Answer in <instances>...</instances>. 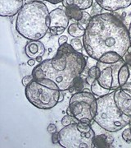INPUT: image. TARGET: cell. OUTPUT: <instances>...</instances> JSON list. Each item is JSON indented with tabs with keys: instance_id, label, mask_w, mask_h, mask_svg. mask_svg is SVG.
I'll list each match as a JSON object with an SVG mask.
<instances>
[{
	"instance_id": "1",
	"label": "cell",
	"mask_w": 131,
	"mask_h": 148,
	"mask_svg": "<svg viewBox=\"0 0 131 148\" xmlns=\"http://www.w3.org/2000/svg\"><path fill=\"white\" fill-rule=\"evenodd\" d=\"M85 51L90 58L98 61L102 54L115 51L123 58L131 46L129 30L111 13L92 16L83 36Z\"/></svg>"
},
{
	"instance_id": "2",
	"label": "cell",
	"mask_w": 131,
	"mask_h": 148,
	"mask_svg": "<svg viewBox=\"0 0 131 148\" xmlns=\"http://www.w3.org/2000/svg\"><path fill=\"white\" fill-rule=\"evenodd\" d=\"M86 66L87 61L84 55L66 43L59 46L53 58L46 59L35 67L32 75L36 81H52L59 90L63 91L69 90L73 86Z\"/></svg>"
},
{
	"instance_id": "3",
	"label": "cell",
	"mask_w": 131,
	"mask_h": 148,
	"mask_svg": "<svg viewBox=\"0 0 131 148\" xmlns=\"http://www.w3.org/2000/svg\"><path fill=\"white\" fill-rule=\"evenodd\" d=\"M47 6L40 1L26 3L17 14V32L30 40H39L46 35L50 27Z\"/></svg>"
},
{
	"instance_id": "4",
	"label": "cell",
	"mask_w": 131,
	"mask_h": 148,
	"mask_svg": "<svg viewBox=\"0 0 131 148\" xmlns=\"http://www.w3.org/2000/svg\"><path fill=\"white\" fill-rule=\"evenodd\" d=\"M98 110L94 121L107 132H117L130 124L131 118L122 114L114 100V90L97 99Z\"/></svg>"
},
{
	"instance_id": "5",
	"label": "cell",
	"mask_w": 131,
	"mask_h": 148,
	"mask_svg": "<svg viewBox=\"0 0 131 148\" xmlns=\"http://www.w3.org/2000/svg\"><path fill=\"white\" fill-rule=\"evenodd\" d=\"M95 134L90 124L78 122L59 132V144L65 148H92Z\"/></svg>"
},
{
	"instance_id": "6",
	"label": "cell",
	"mask_w": 131,
	"mask_h": 148,
	"mask_svg": "<svg viewBox=\"0 0 131 148\" xmlns=\"http://www.w3.org/2000/svg\"><path fill=\"white\" fill-rule=\"evenodd\" d=\"M69 108L71 114L79 122L90 124L94 120L97 114L98 104L95 95L89 90H82L72 95Z\"/></svg>"
},
{
	"instance_id": "7",
	"label": "cell",
	"mask_w": 131,
	"mask_h": 148,
	"mask_svg": "<svg viewBox=\"0 0 131 148\" xmlns=\"http://www.w3.org/2000/svg\"><path fill=\"white\" fill-rule=\"evenodd\" d=\"M25 94L27 100L36 108L50 110L59 102L60 90L50 88L34 79L26 86Z\"/></svg>"
},
{
	"instance_id": "8",
	"label": "cell",
	"mask_w": 131,
	"mask_h": 148,
	"mask_svg": "<svg viewBox=\"0 0 131 148\" xmlns=\"http://www.w3.org/2000/svg\"><path fill=\"white\" fill-rule=\"evenodd\" d=\"M126 64L123 58L115 64H105L98 61L96 66L100 69L99 84L107 90H114L121 87L119 84V72L121 68Z\"/></svg>"
},
{
	"instance_id": "9",
	"label": "cell",
	"mask_w": 131,
	"mask_h": 148,
	"mask_svg": "<svg viewBox=\"0 0 131 148\" xmlns=\"http://www.w3.org/2000/svg\"><path fill=\"white\" fill-rule=\"evenodd\" d=\"M114 100L122 114L131 118V90L120 87L114 90Z\"/></svg>"
},
{
	"instance_id": "10",
	"label": "cell",
	"mask_w": 131,
	"mask_h": 148,
	"mask_svg": "<svg viewBox=\"0 0 131 148\" xmlns=\"http://www.w3.org/2000/svg\"><path fill=\"white\" fill-rule=\"evenodd\" d=\"M24 0H0V15L12 16L18 13L24 6Z\"/></svg>"
},
{
	"instance_id": "11",
	"label": "cell",
	"mask_w": 131,
	"mask_h": 148,
	"mask_svg": "<svg viewBox=\"0 0 131 148\" xmlns=\"http://www.w3.org/2000/svg\"><path fill=\"white\" fill-rule=\"evenodd\" d=\"M49 19H50V27L51 28H67L68 27L70 18L66 13V11L62 10L61 8H56L52 10L49 13Z\"/></svg>"
},
{
	"instance_id": "12",
	"label": "cell",
	"mask_w": 131,
	"mask_h": 148,
	"mask_svg": "<svg viewBox=\"0 0 131 148\" xmlns=\"http://www.w3.org/2000/svg\"><path fill=\"white\" fill-rule=\"evenodd\" d=\"M46 51L45 46L39 40H30L26 44L25 52L30 58L36 59L38 57H43Z\"/></svg>"
},
{
	"instance_id": "13",
	"label": "cell",
	"mask_w": 131,
	"mask_h": 148,
	"mask_svg": "<svg viewBox=\"0 0 131 148\" xmlns=\"http://www.w3.org/2000/svg\"><path fill=\"white\" fill-rule=\"evenodd\" d=\"M96 2L102 9L110 12L126 8L131 5V0H96Z\"/></svg>"
},
{
	"instance_id": "14",
	"label": "cell",
	"mask_w": 131,
	"mask_h": 148,
	"mask_svg": "<svg viewBox=\"0 0 131 148\" xmlns=\"http://www.w3.org/2000/svg\"><path fill=\"white\" fill-rule=\"evenodd\" d=\"M94 0H63V7L75 6L80 10H85L93 5Z\"/></svg>"
},
{
	"instance_id": "15",
	"label": "cell",
	"mask_w": 131,
	"mask_h": 148,
	"mask_svg": "<svg viewBox=\"0 0 131 148\" xmlns=\"http://www.w3.org/2000/svg\"><path fill=\"white\" fill-rule=\"evenodd\" d=\"M113 138L107 135L102 134L99 136L94 137V147L97 148H108L111 147Z\"/></svg>"
},
{
	"instance_id": "16",
	"label": "cell",
	"mask_w": 131,
	"mask_h": 148,
	"mask_svg": "<svg viewBox=\"0 0 131 148\" xmlns=\"http://www.w3.org/2000/svg\"><path fill=\"white\" fill-rule=\"evenodd\" d=\"M121 58L122 57L118 53L115 51H109L102 54L98 61L105 64H115L119 60H121Z\"/></svg>"
},
{
	"instance_id": "17",
	"label": "cell",
	"mask_w": 131,
	"mask_h": 148,
	"mask_svg": "<svg viewBox=\"0 0 131 148\" xmlns=\"http://www.w3.org/2000/svg\"><path fill=\"white\" fill-rule=\"evenodd\" d=\"M90 86H91V92H92L95 96H98V97L104 96V95H107V94H109V93H111V92L112 91V90H107V89H106L104 87H102V86L99 84L98 79L95 80Z\"/></svg>"
},
{
	"instance_id": "18",
	"label": "cell",
	"mask_w": 131,
	"mask_h": 148,
	"mask_svg": "<svg viewBox=\"0 0 131 148\" xmlns=\"http://www.w3.org/2000/svg\"><path fill=\"white\" fill-rule=\"evenodd\" d=\"M66 13L70 19H73L75 21H79L81 20L83 16V12L75 6H68L66 7Z\"/></svg>"
},
{
	"instance_id": "19",
	"label": "cell",
	"mask_w": 131,
	"mask_h": 148,
	"mask_svg": "<svg viewBox=\"0 0 131 148\" xmlns=\"http://www.w3.org/2000/svg\"><path fill=\"white\" fill-rule=\"evenodd\" d=\"M68 33L71 36L75 38L84 36L85 33V28L82 27L79 22H75L71 24L70 27H68Z\"/></svg>"
},
{
	"instance_id": "20",
	"label": "cell",
	"mask_w": 131,
	"mask_h": 148,
	"mask_svg": "<svg viewBox=\"0 0 131 148\" xmlns=\"http://www.w3.org/2000/svg\"><path fill=\"white\" fill-rule=\"evenodd\" d=\"M130 76V72L129 65L125 64L121 67L119 72V84L121 87L126 84V82H128Z\"/></svg>"
},
{
	"instance_id": "21",
	"label": "cell",
	"mask_w": 131,
	"mask_h": 148,
	"mask_svg": "<svg viewBox=\"0 0 131 148\" xmlns=\"http://www.w3.org/2000/svg\"><path fill=\"white\" fill-rule=\"evenodd\" d=\"M100 69L95 65L94 67L90 68L88 71V77H86V83L91 86L92 83L99 77Z\"/></svg>"
},
{
	"instance_id": "22",
	"label": "cell",
	"mask_w": 131,
	"mask_h": 148,
	"mask_svg": "<svg viewBox=\"0 0 131 148\" xmlns=\"http://www.w3.org/2000/svg\"><path fill=\"white\" fill-rule=\"evenodd\" d=\"M84 80L81 77H79L75 81L73 86L69 89V90L72 93V92H79V91H82V89L84 88Z\"/></svg>"
},
{
	"instance_id": "23",
	"label": "cell",
	"mask_w": 131,
	"mask_h": 148,
	"mask_svg": "<svg viewBox=\"0 0 131 148\" xmlns=\"http://www.w3.org/2000/svg\"><path fill=\"white\" fill-rule=\"evenodd\" d=\"M70 45H71V47L73 48L75 51H77L79 53H82L83 50V47H84V44L82 41L79 39V38H75L71 40Z\"/></svg>"
},
{
	"instance_id": "24",
	"label": "cell",
	"mask_w": 131,
	"mask_h": 148,
	"mask_svg": "<svg viewBox=\"0 0 131 148\" xmlns=\"http://www.w3.org/2000/svg\"><path fill=\"white\" fill-rule=\"evenodd\" d=\"M78 122L79 121L76 118H75L73 115H68L67 114V115H65L62 118V124L65 127V126H68V125L73 123H78Z\"/></svg>"
},
{
	"instance_id": "25",
	"label": "cell",
	"mask_w": 131,
	"mask_h": 148,
	"mask_svg": "<svg viewBox=\"0 0 131 148\" xmlns=\"http://www.w3.org/2000/svg\"><path fill=\"white\" fill-rule=\"evenodd\" d=\"M91 18H92V16L89 15L88 12H83V16H82V18H81V20H79L78 21L79 23L82 26V27H84V28H87L88 27V25H89V21L91 20Z\"/></svg>"
},
{
	"instance_id": "26",
	"label": "cell",
	"mask_w": 131,
	"mask_h": 148,
	"mask_svg": "<svg viewBox=\"0 0 131 148\" xmlns=\"http://www.w3.org/2000/svg\"><path fill=\"white\" fill-rule=\"evenodd\" d=\"M122 138L127 142H131V127H127L122 132Z\"/></svg>"
},
{
	"instance_id": "27",
	"label": "cell",
	"mask_w": 131,
	"mask_h": 148,
	"mask_svg": "<svg viewBox=\"0 0 131 148\" xmlns=\"http://www.w3.org/2000/svg\"><path fill=\"white\" fill-rule=\"evenodd\" d=\"M122 58L124 59V61L126 62V64H128L129 66H131V46Z\"/></svg>"
},
{
	"instance_id": "28",
	"label": "cell",
	"mask_w": 131,
	"mask_h": 148,
	"mask_svg": "<svg viewBox=\"0 0 131 148\" xmlns=\"http://www.w3.org/2000/svg\"><path fill=\"white\" fill-rule=\"evenodd\" d=\"M33 80H34V77H33L32 74L31 75H27V76L23 77V79H22V84H23L24 86H28V85L30 84Z\"/></svg>"
},
{
	"instance_id": "29",
	"label": "cell",
	"mask_w": 131,
	"mask_h": 148,
	"mask_svg": "<svg viewBox=\"0 0 131 148\" xmlns=\"http://www.w3.org/2000/svg\"><path fill=\"white\" fill-rule=\"evenodd\" d=\"M52 142L53 144L59 143V132H56L52 133Z\"/></svg>"
},
{
	"instance_id": "30",
	"label": "cell",
	"mask_w": 131,
	"mask_h": 148,
	"mask_svg": "<svg viewBox=\"0 0 131 148\" xmlns=\"http://www.w3.org/2000/svg\"><path fill=\"white\" fill-rule=\"evenodd\" d=\"M48 132H50V133H53V132H57V127L54 123H50L48 124V126L47 127Z\"/></svg>"
},
{
	"instance_id": "31",
	"label": "cell",
	"mask_w": 131,
	"mask_h": 148,
	"mask_svg": "<svg viewBox=\"0 0 131 148\" xmlns=\"http://www.w3.org/2000/svg\"><path fill=\"white\" fill-rule=\"evenodd\" d=\"M67 40H68L67 36H61L59 37V40H58L59 46H61V45H62L64 44L67 43Z\"/></svg>"
},
{
	"instance_id": "32",
	"label": "cell",
	"mask_w": 131,
	"mask_h": 148,
	"mask_svg": "<svg viewBox=\"0 0 131 148\" xmlns=\"http://www.w3.org/2000/svg\"><path fill=\"white\" fill-rule=\"evenodd\" d=\"M33 1H39V0H31V2H33ZM44 1H47L52 4H58V3L63 2V0H44Z\"/></svg>"
},
{
	"instance_id": "33",
	"label": "cell",
	"mask_w": 131,
	"mask_h": 148,
	"mask_svg": "<svg viewBox=\"0 0 131 148\" xmlns=\"http://www.w3.org/2000/svg\"><path fill=\"white\" fill-rule=\"evenodd\" d=\"M121 87H123V88H126V89H128V90H131V82H126V84L124 85V86H122Z\"/></svg>"
},
{
	"instance_id": "34",
	"label": "cell",
	"mask_w": 131,
	"mask_h": 148,
	"mask_svg": "<svg viewBox=\"0 0 131 148\" xmlns=\"http://www.w3.org/2000/svg\"><path fill=\"white\" fill-rule=\"evenodd\" d=\"M35 64V59H32V58L29 59L28 62H27V64H28L29 66H34Z\"/></svg>"
},
{
	"instance_id": "35",
	"label": "cell",
	"mask_w": 131,
	"mask_h": 148,
	"mask_svg": "<svg viewBox=\"0 0 131 148\" xmlns=\"http://www.w3.org/2000/svg\"><path fill=\"white\" fill-rule=\"evenodd\" d=\"M64 100V95L62 94V91L60 90V95H59V102H62Z\"/></svg>"
},
{
	"instance_id": "36",
	"label": "cell",
	"mask_w": 131,
	"mask_h": 148,
	"mask_svg": "<svg viewBox=\"0 0 131 148\" xmlns=\"http://www.w3.org/2000/svg\"><path fill=\"white\" fill-rule=\"evenodd\" d=\"M35 60H36L39 64H41V63H42V57H41V56H40V57H38Z\"/></svg>"
},
{
	"instance_id": "37",
	"label": "cell",
	"mask_w": 131,
	"mask_h": 148,
	"mask_svg": "<svg viewBox=\"0 0 131 148\" xmlns=\"http://www.w3.org/2000/svg\"><path fill=\"white\" fill-rule=\"evenodd\" d=\"M67 114L68 115H72V114H71V109L68 107V109H67Z\"/></svg>"
},
{
	"instance_id": "38",
	"label": "cell",
	"mask_w": 131,
	"mask_h": 148,
	"mask_svg": "<svg viewBox=\"0 0 131 148\" xmlns=\"http://www.w3.org/2000/svg\"><path fill=\"white\" fill-rule=\"evenodd\" d=\"M129 35H130V37L131 39V22L130 24V27H129Z\"/></svg>"
},
{
	"instance_id": "39",
	"label": "cell",
	"mask_w": 131,
	"mask_h": 148,
	"mask_svg": "<svg viewBox=\"0 0 131 148\" xmlns=\"http://www.w3.org/2000/svg\"><path fill=\"white\" fill-rule=\"evenodd\" d=\"M129 68H130V78H129V82H131V66H129Z\"/></svg>"
},
{
	"instance_id": "40",
	"label": "cell",
	"mask_w": 131,
	"mask_h": 148,
	"mask_svg": "<svg viewBox=\"0 0 131 148\" xmlns=\"http://www.w3.org/2000/svg\"><path fill=\"white\" fill-rule=\"evenodd\" d=\"M130 127H131V125H130Z\"/></svg>"
}]
</instances>
